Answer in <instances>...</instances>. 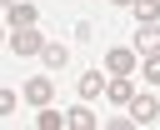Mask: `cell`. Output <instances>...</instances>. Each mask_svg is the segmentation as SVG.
<instances>
[{
  "label": "cell",
  "mask_w": 160,
  "mask_h": 130,
  "mask_svg": "<svg viewBox=\"0 0 160 130\" xmlns=\"http://www.w3.org/2000/svg\"><path fill=\"white\" fill-rule=\"evenodd\" d=\"M10 50H15V55H40V50H45L40 25H20V30H10Z\"/></svg>",
  "instance_id": "cell-1"
},
{
  "label": "cell",
  "mask_w": 160,
  "mask_h": 130,
  "mask_svg": "<svg viewBox=\"0 0 160 130\" xmlns=\"http://www.w3.org/2000/svg\"><path fill=\"white\" fill-rule=\"evenodd\" d=\"M135 55H140L135 45H130V50L115 45V50H105V70H110V75H130V70H135Z\"/></svg>",
  "instance_id": "cell-2"
},
{
  "label": "cell",
  "mask_w": 160,
  "mask_h": 130,
  "mask_svg": "<svg viewBox=\"0 0 160 130\" xmlns=\"http://www.w3.org/2000/svg\"><path fill=\"white\" fill-rule=\"evenodd\" d=\"M125 110H130V120H135V125H150V120H160V100H155V95H135Z\"/></svg>",
  "instance_id": "cell-3"
},
{
  "label": "cell",
  "mask_w": 160,
  "mask_h": 130,
  "mask_svg": "<svg viewBox=\"0 0 160 130\" xmlns=\"http://www.w3.org/2000/svg\"><path fill=\"white\" fill-rule=\"evenodd\" d=\"M5 20H10V30H20V25H40V10H35L30 0H10Z\"/></svg>",
  "instance_id": "cell-4"
},
{
  "label": "cell",
  "mask_w": 160,
  "mask_h": 130,
  "mask_svg": "<svg viewBox=\"0 0 160 130\" xmlns=\"http://www.w3.org/2000/svg\"><path fill=\"white\" fill-rule=\"evenodd\" d=\"M135 50H140V55H155V50H160V25H155V20H140V30H135Z\"/></svg>",
  "instance_id": "cell-5"
},
{
  "label": "cell",
  "mask_w": 160,
  "mask_h": 130,
  "mask_svg": "<svg viewBox=\"0 0 160 130\" xmlns=\"http://www.w3.org/2000/svg\"><path fill=\"white\" fill-rule=\"evenodd\" d=\"M50 95H55V85H50V80H45V75H35V80H30V85H25V100H30V105H35V110H40V105H50Z\"/></svg>",
  "instance_id": "cell-6"
},
{
  "label": "cell",
  "mask_w": 160,
  "mask_h": 130,
  "mask_svg": "<svg viewBox=\"0 0 160 130\" xmlns=\"http://www.w3.org/2000/svg\"><path fill=\"white\" fill-rule=\"evenodd\" d=\"M105 95H110V100H115V105H120V110H125V105H130V100H135V85H130V75H115V80H110V85H105Z\"/></svg>",
  "instance_id": "cell-7"
},
{
  "label": "cell",
  "mask_w": 160,
  "mask_h": 130,
  "mask_svg": "<svg viewBox=\"0 0 160 130\" xmlns=\"http://www.w3.org/2000/svg\"><path fill=\"white\" fill-rule=\"evenodd\" d=\"M105 85H110L105 75H95V70H85V75H80V100H95V95H105Z\"/></svg>",
  "instance_id": "cell-8"
},
{
  "label": "cell",
  "mask_w": 160,
  "mask_h": 130,
  "mask_svg": "<svg viewBox=\"0 0 160 130\" xmlns=\"http://www.w3.org/2000/svg\"><path fill=\"white\" fill-rule=\"evenodd\" d=\"M40 60H45L50 70H60V65L70 60V50H65V45H55V40H45V50H40Z\"/></svg>",
  "instance_id": "cell-9"
},
{
  "label": "cell",
  "mask_w": 160,
  "mask_h": 130,
  "mask_svg": "<svg viewBox=\"0 0 160 130\" xmlns=\"http://www.w3.org/2000/svg\"><path fill=\"white\" fill-rule=\"evenodd\" d=\"M35 125H40V130H60V125H70V115H55L50 105H40V115H35Z\"/></svg>",
  "instance_id": "cell-10"
},
{
  "label": "cell",
  "mask_w": 160,
  "mask_h": 130,
  "mask_svg": "<svg viewBox=\"0 0 160 130\" xmlns=\"http://www.w3.org/2000/svg\"><path fill=\"white\" fill-rule=\"evenodd\" d=\"M135 20H160V0H135Z\"/></svg>",
  "instance_id": "cell-11"
},
{
  "label": "cell",
  "mask_w": 160,
  "mask_h": 130,
  "mask_svg": "<svg viewBox=\"0 0 160 130\" xmlns=\"http://www.w3.org/2000/svg\"><path fill=\"white\" fill-rule=\"evenodd\" d=\"M90 125H95V115H90L85 105H75V110H70V130H90Z\"/></svg>",
  "instance_id": "cell-12"
},
{
  "label": "cell",
  "mask_w": 160,
  "mask_h": 130,
  "mask_svg": "<svg viewBox=\"0 0 160 130\" xmlns=\"http://www.w3.org/2000/svg\"><path fill=\"white\" fill-rule=\"evenodd\" d=\"M140 75H145L150 85H160V50H155V55H145V65H140Z\"/></svg>",
  "instance_id": "cell-13"
},
{
  "label": "cell",
  "mask_w": 160,
  "mask_h": 130,
  "mask_svg": "<svg viewBox=\"0 0 160 130\" xmlns=\"http://www.w3.org/2000/svg\"><path fill=\"white\" fill-rule=\"evenodd\" d=\"M110 5H120V10H125V5H135V0H110Z\"/></svg>",
  "instance_id": "cell-14"
}]
</instances>
